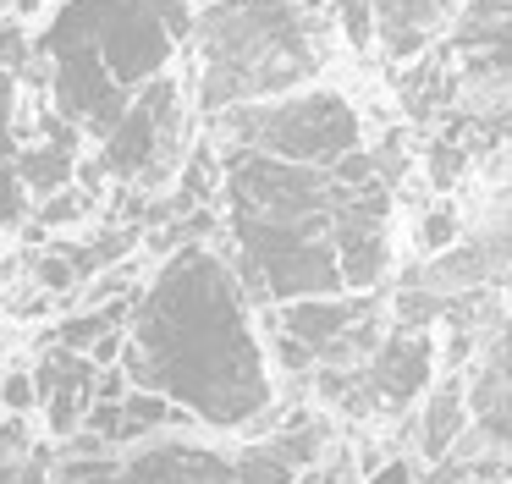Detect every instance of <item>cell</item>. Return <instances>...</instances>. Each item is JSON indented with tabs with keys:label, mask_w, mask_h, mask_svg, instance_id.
<instances>
[{
	"label": "cell",
	"mask_w": 512,
	"mask_h": 484,
	"mask_svg": "<svg viewBox=\"0 0 512 484\" xmlns=\"http://www.w3.org/2000/svg\"><path fill=\"white\" fill-rule=\"evenodd\" d=\"M122 369L138 391L166 396L199 424H254L270 407V369L232 259L182 242L133 303Z\"/></svg>",
	"instance_id": "1"
},
{
	"label": "cell",
	"mask_w": 512,
	"mask_h": 484,
	"mask_svg": "<svg viewBox=\"0 0 512 484\" xmlns=\"http://www.w3.org/2000/svg\"><path fill=\"white\" fill-rule=\"evenodd\" d=\"M221 198L232 231V270L248 303L347 292L336 264L342 176L292 165L259 149H221Z\"/></svg>",
	"instance_id": "2"
},
{
	"label": "cell",
	"mask_w": 512,
	"mask_h": 484,
	"mask_svg": "<svg viewBox=\"0 0 512 484\" xmlns=\"http://www.w3.org/2000/svg\"><path fill=\"white\" fill-rule=\"evenodd\" d=\"M188 39L193 11L182 0H61L34 39L50 110L83 138H105L138 88L171 72Z\"/></svg>",
	"instance_id": "3"
},
{
	"label": "cell",
	"mask_w": 512,
	"mask_h": 484,
	"mask_svg": "<svg viewBox=\"0 0 512 484\" xmlns=\"http://www.w3.org/2000/svg\"><path fill=\"white\" fill-rule=\"evenodd\" d=\"M188 44L204 116L309 88L325 66L320 11H303L298 0H204Z\"/></svg>",
	"instance_id": "4"
},
{
	"label": "cell",
	"mask_w": 512,
	"mask_h": 484,
	"mask_svg": "<svg viewBox=\"0 0 512 484\" xmlns=\"http://www.w3.org/2000/svg\"><path fill=\"white\" fill-rule=\"evenodd\" d=\"M210 121L221 132V149H259L292 165H325V171L364 143V116L353 110V99L314 83L276 99H254V105H232Z\"/></svg>",
	"instance_id": "5"
},
{
	"label": "cell",
	"mask_w": 512,
	"mask_h": 484,
	"mask_svg": "<svg viewBox=\"0 0 512 484\" xmlns=\"http://www.w3.org/2000/svg\"><path fill=\"white\" fill-rule=\"evenodd\" d=\"M100 143V165L94 171L116 176L133 187H155L188 154V105H182V83L171 72H160L155 83H144L133 94V105L116 116V127Z\"/></svg>",
	"instance_id": "6"
},
{
	"label": "cell",
	"mask_w": 512,
	"mask_h": 484,
	"mask_svg": "<svg viewBox=\"0 0 512 484\" xmlns=\"http://www.w3.org/2000/svg\"><path fill=\"white\" fill-rule=\"evenodd\" d=\"M61 484H237V457L193 440H155L133 457L67 462Z\"/></svg>",
	"instance_id": "7"
},
{
	"label": "cell",
	"mask_w": 512,
	"mask_h": 484,
	"mask_svg": "<svg viewBox=\"0 0 512 484\" xmlns=\"http://www.w3.org/2000/svg\"><path fill=\"white\" fill-rule=\"evenodd\" d=\"M94 385H100V363L89 352H72V347L45 352L34 369V391L50 413V429H78L83 407H94Z\"/></svg>",
	"instance_id": "8"
},
{
	"label": "cell",
	"mask_w": 512,
	"mask_h": 484,
	"mask_svg": "<svg viewBox=\"0 0 512 484\" xmlns=\"http://www.w3.org/2000/svg\"><path fill=\"white\" fill-rule=\"evenodd\" d=\"M375 6V44L391 66H408L441 39L446 28V0H369Z\"/></svg>",
	"instance_id": "9"
},
{
	"label": "cell",
	"mask_w": 512,
	"mask_h": 484,
	"mask_svg": "<svg viewBox=\"0 0 512 484\" xmlns=\"http://www.w3.org/2000/svg\"><path fill=\"white\" fill-rule=\"evenodd\" d=\"M78 143L83 132L72 127L67 116H56V110L45 105V116H39V138L34 143H17V176H23L28 193H61V187H72V171H78Z\"/></svg>",
	"instance_id": "10"
},
{
	"label": "cell",
	"mask_w": 512,
	"mask_h": 484,
	"mask_svg": "<svg viewBox=\"0 0 512 484\" xmlns=\"http://www.w3.org/2000/svg\"><path fill=\"white\" fill-rule=\"evenodd\" d=\"M28 215V187L17 176V72L0 66V226Z\"/></svg>",
	"instance_id": "11"
},
{
	"label": "cell",
	"mask_w": 512,
	"mask_h": 484,
	"mask_svg": "<svg viewBox=\"0 0 512 484\" xmlns=\"http://www.w3.org/2000/svg\"><path fill=\"white\" fill-rule=\"evenodd\" d=\"M468 429V407H463V385L457 380H441L435 385V396L424 402V424H419V440H424V457L441 462L446 451L463 440Z\"/></svg>",
	"instance_id": "12"
},
{
	"label": "cell",
	"mask_w": 512,
	"mask_h": 484,
	"mask_svg": "<svg viewBox=\"0 0 512 484\" xmlns=\"http://www.w3.org/2000/svg\"><path fill=\"white\" fill-rule=\"evenodd\" d=\"M468 165H474V154H468L463 143H452L446 132H435V138L424 143V176H430L435 193H452L457 176H468Z\"/></svg>",
	"instance_id": "13"
},
{
	"label": "cell",
	"mask_w": 512,
	"mask_h": 484,
	"mask_svg": "<svg viewBox=\"0 0 512 484\" xmlns=\"http://www.w3.org/2000/svg\"><path fill=\"white\" fill-rule=\"evenodd\" d=\"M413 242H419V253L441 259L446 248H457V242H463V215H457L452 204H430V209L419 215V231H413Z\"/></svg>",
	"instance_id": "14"
},
{
	"label": "cell",
	"mask_w": 512,
	"mask_h": 484,
	"mask_svg": "<svg viewBox=\"0 0 512 484\" xmlns=\"http://www.w3.org/2000/svg\"><path fill=\"white\" fill-rule=\"evenodd\" d=\"M122 314H127V303H111V308H100V314H83V319H72V325H61L56 347L94 352V341H100L105 330H116V325H122Z\"/></svg>",
	"instance_id": "15"
},
{
	"label": "cell",
	"mask_w": 512,
	"mask_h": 484,
	"mask_svg": "<svg viewBox=\"0 0 512 484\" xmlns=\"http://www.w3.org/2000/svg\"><path fill=\"white\" fill-rule=\"evenodd\" d=\"M331 22L353 50H375V6L369 0H331Z\"/></svg>",
	"instance_id": "16"
},
{
	"label": "cell",
	"mask_w": 512,
	"mask_h": 484,
	"mask_svg": "<svg viewBox=\"0 0 512 484\" xmlns=\"http://www.w3.org/2000/svg\"><path fill=\"white\" fill-rule=\"evenodd\" d=\"M6 402H12L17 413L34 407V380H28V374H12V380H6Z\"/></svg>",
	"instance_id": "17"
},
{
	"label": "cell",
	"mask_w": 512,
	"mask_h": 484,
	"mask_svg": "<svg viewBox=\"0 0 512 484\" xmlns=\"http://www.w3.org/2000/svg\"><path fill=\"white\" fill-rule=\"evenodd\" d=\"M17 473H23V462H12V457L0 462V484H17Z\"/></svg>",
	"instance_id": "18"
},
{
	"label": "cell",
	"mask_w": 512,
	"mask_h": 484,
	"mask_svg": "<svg viewBox=\"0 0 512 484\" xmlns=\"http://www.w3.org/2000/svg\"><path fill=\"white\" fill-rule=\"evenodd\" d=\"M375 484H408V473H402V468H386V473H380Z\"/></svg>",
	"instance_id": "19"
},
{
	"label": "cell",
	"mask_w": 512,
	"mask_h": 484,
	"mask_svg": "<svg viewBox=\"0 0 512 484\" xmlns=\"http://www.w3.org/2000/svg\"><path fill=\"white\" fill-rule=\"evenodd\" d=\"M199 6H204V0H199Z\"/></svg>",
	"instance_id": "20"
}]
</instances>
